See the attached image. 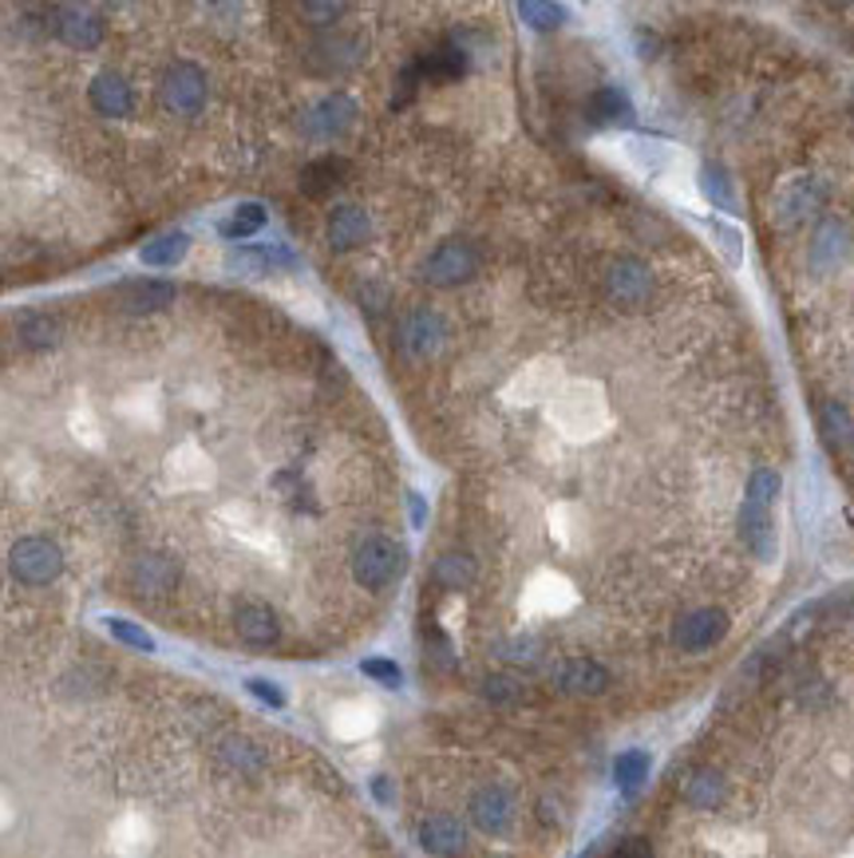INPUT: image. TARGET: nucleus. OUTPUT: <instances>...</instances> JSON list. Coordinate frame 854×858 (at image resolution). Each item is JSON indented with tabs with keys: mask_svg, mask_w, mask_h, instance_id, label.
<instances>
[{
	"mask_svg": "<svg viewBox=\"0 0 854 858\" xmlns=\"http://www.w3.org/2000/svg\"><path fill=\"white\" fill-rule=\"evenodd\" d=\"M262 226H265V210H262V206H241L238 218L221 222L218 230L226 233V238H250V233H258Z\"/></svg>",
	"mask_w": 854,
	"mask_h": 858,
	"instance_id": "20e7f679",
	"label": "nucleus"
},
{
	"mask_svg": "<svg viewBox=\"0 0 854 858\" xmlns=\"http://www.w3.org/2000/svg\"><path fill=\"white\" fill-rule=\"evenodd\" d=\"M625 112H629V100H625V91L614 88V83H605V88L590 100L593 119H614V115H625Z\"/></svg>",
	"mask_w": 854,
	"mask_h": 858,
	"instance_id": "7ed1b4c3",
	"label": "nucleus"
},
{
	"mask_svg": "<svg viewBox=\"0 0 854 858\" xmlns=\"http://www.w3.org/2000/svg\"><path fill=\"white\" fill-rule=\"evenodd\" d=\"M182 253H186V238H182V233H174V238H162V242L147 245V250H143V262L174 265V262H182Z\"/></svg>",
	"mask_w": 854,
	"mask_h": 858,
	"instance_id": "39448f33",
	"label": "nucleus"
},
{
	"mask_svg": "<svg viewBox=\"0 0 854 858\" xmlns=\"http://www.w3.org/2000/svg\"><path fill=\"white\" fill-rule=\"evenodd\" d=\"M582 858H854V602L792 617Z\"/></svg>",
	"mask_w": 854,
	"mask_h": 858,
	"instance_id": "f257e3e1",
	"label": "nucleus"
},
{
	"mask_svg": "<svg viewBox=\"0 0 854 858\" xmlns=\"http://www.w3.org/2000/svg\"><path fill=\"white\" fill-rule=\"evenodd\" d=\"M9 570H12V577L29 590L52 586V582L64 574V550L56 546V538H48V535H24L12 542Z\"/></svg>",
	"mask_w": 854,
	"mask_h": 858,
	"instance_id": "f03ea898",
	"label": "nucleus"
},
{
	"mask_svg": "<svg viewBox=\"0 0 854 858\" xmlns=\"http://www.w3.org/2000/svg\"><path fill=\"white\" fill-rule=\"evenodd\" d=\"M523 16H531L534 28H554V24H562L566 21V12L558 9V4H523Z\"/></svg>",
	"mask_w": 854,
	"mask_h": 858,
	"instance_id": "423d86ee",
	"label": "nucleus"
},
{
	"mask_svg": "<svg viewBox=\"0 0 854 858\" xmlns=\"http://www.w3.org/2000/svg\"><path fill=\"white\" fill-rule=\"evenodd\" d=\"M704 191L713 194V203L720 206V210H732V206H736L732 191H728V186H724V179H720V174H716V171H708V174H704Z\"/></svg>",
	"mask_w": 854,
	"mask_h": 858,
	"instance_id": "0eeeda50",
	"label": "nucleus"
}]
</instances>
